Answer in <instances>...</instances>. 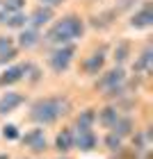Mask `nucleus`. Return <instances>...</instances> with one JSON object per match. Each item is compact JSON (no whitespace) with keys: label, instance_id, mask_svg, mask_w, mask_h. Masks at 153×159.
Returning <instances> with one entry per match:
<instances>
[{"label":"nucleus","instance_id":"1","mask_svg":"<svg viewBox=\"0 0 153 159\" xmlns=\"http://www.w3.org/2000/svg\"><path fill=\"white\" fill-rule=\"evenodd\" d=\"M82 32H85V20L76 14H69L48 30L46 41L53 43V46H69V43H73L76 39L82 37Z\"/></svg>","mask_w":153,"mask_h":159},{"label":"nucleus","instance_id":"2","mask_svg":"<svg viewBox=\"0 0 153 159\" xmlns=\"http://www.w3.org/2000/svg\"><path fill=\"white\" fill-rule=\"evenodd\" d=\"M71 109V102L67 98H41L32 105L30 118L39 125H53L57 118H62L64 114Z\"/></svg>","mask_w":153,"mask_h":159},{"label":"nucleus","instance_id":"3","mask_svg":"<svg viewBox=\"0 0 153 159\" xmlns=\"http://www.w3.org/2000/svg\"><path fill=\"white\" fill-rule=\"evenodd\" d=\"M123 82H126V73H123L121 66H116L112 70H107V73L96 82V86H98V89H103V91H107V96H110V98H114V96H121Z\"/></svg>","mask_w":153,"mask_h":159},{"label":"nucleus","instance_id":"4","mask_svg":"<svg viewBox=\"0 0 153 159\" xmlns=\"http://www.w3.org/2000/svg\"><path fill=\"white\" fill-rule=\"evenodd\" d=\"M73 57H76V46L73 43H69V46H57L53 52H50L48 64H50V68H53L55 73H62V70L69 68V64L73 61Z\"/></svg>","mask_w":153,"mask_h":159},{"label":"nucleus","instance_id":"5","mask_svg":"<svg viewBox=\"0 0 153 159\" xmlns=\"http://www.w3.org/2000/svg\"><path fill=\"white\" fill-rule=\"evenodd\" d=\"M96 146H98V136L94 129H80V127L73 129V148L87 152V150H94Z\"/></svg>","mask_w":153,"mask_h":159},{"label":"nucleus","instance_id":"6","mask_svg":"<svg viewBox=\"0 0 153 159\" xmlns=\"http://www.w3.org/2000/svg\"><path fill=\"white\" fill-rule=\"evenodd\" d=\"M21 141H23L30 150H34V152H43V150L48 148L46 132H43L41 127H34V129H30V132H25L23 136H21Z\"/></svg>","mask_w":153,"mask_h":159},{"label":"nucleus","instance_id":"7","mask_svg":"<svg viewBox=\"0 0 153 159\" xmlns=\"http://www.w3.org/2000/svg\"><path fill=\"white\" fill-rule=\"evenodd\" d=\"M30 70H32L30 64H16V66H9L2 75H0V86H9L14 82H21Z\"/></svg>","mask_w":153,"mask_h":159},{"label":"nucleus","instance_id":"8","mask_svg":"<svg viewBox=\"0 0 153 159\" xmlns=\"http://www.w3.org/2000/svg\"><path fill=\"white\" fill-rule=\"evenodd\" d=\"M50 20H53V9H50V7L39 5L37 9H34L30 16H27V25H25V27H32V30H41V27H43V25H48Z\"/></svg>","mask_w":153,"mask_h":159},{"label":"nucleus","instance_id":"9","mask_svg":"<svg viewBox=\"0 0 153 159\" xmlns=\"http://www.w3.org/2000/svg\"><path fill=\"white\" fill-rule=\"evenodd\" d=\"M0 25H7V27H23L27 25V16L23 11H9V9H0Z\"/></svg>","mask_w":153,"mask_h":159},{"label":"nucleus","instance_id":"10","mask_svg":"<svg viewBox=\"0 0 153 159\" xmlns=\"http://www.w3.org/2000/svg\"><path fill=\"white\" fill-rule=\"evenodd\" d=\"M130 25L135 27V30H146V27L153 25V11H151V5H144L140 11L133 14V18H130Z\"/></svg>","mask_w":153,"mask_h":159},{"label":"nucleus","instance_id":"11","mask_svg":"<svg viewBox=\"0 0 153 159\" xmlns=\"http://www.w3.org/2000/svg\"><path fill=\"white\" fill-rule=\"evenodd\" d=\"M21 105H23V96L16 93V91H7L5 96L0 98V116H2V114H12Z\"/></svg>","mask_w":153,"mask_h":159},{"label":"nucleus","instance_id":"12","mask_svg":"<svg viewBox=\"0 0 153 159\" xmlns=\"http://www.w3.org/2000/svg\"><path fill=\"white\" fill-rule=\"evenodd\" d=\"M103 64H105V52H103V50H98V52L89 55L82 61V68H85V73H89V75H98V70L103 68Z\"/></svg>","mask_w":153,"mask_h":159},{"label":"nucleus","instance_id":"13","mask_svg":"<svg viewBox=\"0 0 153 159\" xmlns=\"http://www.w3.org/2000/svg\"><path fill=\"white\" fill-rule=\"evenodd\" d=\"M39 41H41L39 30H32V27H23V30H21V34H18V46L25 48V50L34 48Z\"/></svg>","mask_w":153,"mask_h":159},{"label":"nucleus","instance_id":"14","mask_svg":"<svg viewBox=\"0 0 153 159\" xmlns=\"http://www.w3.org/2000/svg\"><path fill=\"white\" fill-rule=\"evenodd\" d=\"M55 148L60 150V152H69V150L73 148V129L71 127L62 129V132L57 134V139H55Z\"/></svg>","mask_w":153,"mask_h":159},{"label":"nucleus","instance_id":"15","mask_svg":"<svg viewBox=\"0 0 153 159\" xmlns=\"http://www.w3.org/2000/svg\"><path fill=\"white\" fill-rule=\"evenodd\" d=\"M112 134H116L119 139H123V136H128L130 132H133V118L130 116H119V120L112 125V129H110Z\"/></svg>","mask_w":153,"mask_h":159},{"label":"nucleus","instance_id":"16","mask_svg":"<svg viewBox=\"0 0 153 159\" xmlns=\"http://www.w3.org/2000/svg\"><path fill=\"white\" fill-rule=\"evenodd\" d=\"M119 116H121V114L116 111L114 107H105V109L101 111V114H98L96 118H98V123H101V125H103V127H107V129H112V125H114L116 120H119Z\"/></svg>","mask_w":153,"mask_h":159},{"label":"nucleus","instance_id":"17","mask_svg":"<svg viewBox=\"0 0 153 159\" xmlns=\"http://www.w3.org/2000/svg\"><path fill=\"white\" fill-rule=\"evenodd\" d=\"M151 55H153V50H151V46H146V48H144V52L140 55V59L133 64V68L137 70V73H146V70L151 68V59H153Z\"/></svg>","mask_w":153,"mask_h":159},{"label":"nucleus","instance_id":"18","mask_svg":"<svg viewBox=\"0 0 153 159\" xmlns=\"http://www.w3.org/2000/svg\"><path fill=\"white\" fill-rule=\"evenodd\" d=\"M94 123H96V111H94V109H85V111L78 116V123H76V125H78L80 129H91Z\"/></svg>","mask_w":153,"mask_h":159},{"label":"nucleus","instance_id":"19","mask_svg":"<svg viewBox=\"0 0 153 159\" xmlns=\"http://www.w3.org/2000/svg\"><path fill=\"white\" fill-rule=\"evenodd\" d=\"M7 55H16L14 39L12 37H0V57H7Z\"/></svg>","mask_w":153,"mask_h":159},{"label":"nucleus","instance_id":"20","mask_svg":"<svg viewBox=\"0 0 153 159\" xmlns=\"http://www.w3.org/2000/svg\"><path fill=\"white\" fill-rule=\"evenodd\" d=\"M126 57H128V43L121 41L119 46L114 48V61L116 64H123V61H126Z\"/></svg>","mask_w":153,"mask_h":159},{"label":"nucleus","instance_id":"21","mask_svg":"<svg viewBox=\"0 0 153 159\" xmlns=\"http://www.w3.org/2000/svg\"><path fill=\"white\" fill-rule=\"evenodd\" d=\"M2 136L7 141H16V139H21V132H18L16 125H5L2 127Z\"/></svg>","mask_w":153,"mask_h":159},{"label":"nucleus","instance_id":"22","mask_svg":"<svg viewBox=\"0 0 153 159\" xmlns=\"http://www.w3.org/2000/svg\"><path fill=\"white\" fill-rule=\"evenodd\" d=\"M121 143H123V139H119V136L112 134V132L105 136V146H107V150H119V148H121Z\"/></svg>","mask_w":153,"mask_h":159},{"label":"nucleus","instance_id":"23","mask_svg":"<svg viewBox=\"0 0 153 159\" xmlns=\"http://www.w3.org/2000/svg\"><path fill=\"white\" fill-rule=\"evenodd\" d=\"M2 7H5V9H9V11H21L25 7V0H5Z\"/></svg>","mask_w":153,"mask_h":159},{"label":"nucleus","instance_id":"24","mask_svg":"<svg viewBox=\"0 0 153 159\" xmlns=\"http://www.w3.org/2000/svg\"><path fill=\"white\" fill-rule=\"evenodd\" d=\"M39 2H41L43 7H50V9H53V7H57V5H62L64 0H39Z\"/></svg>","mask_w":153,"mask_h":159},{"label":"nucleus","instance_id":"25","mask_svg":"<svg viewBox=\"0 0 153 159\" xmlns=\"http://www.w3.org/2000/svg\"><path fill=\"white\" fill-rule=\"evenodd\" d=\"M0 159H9V155H0Z\"/></svg>","mask_w":153,"mask_h":159},{"label":"nucleus","instance_id":"26","mask_svg":"<svg viewBox=\"0 0 153 159\" xmlns=\"http://www.w3.org/2000/svg\"><path fill=\"white\" fill-rule=\"evenodd\" d=\"M60 159H67V157H60Z\"/></svg>","mask_w":153,"mask_h":159}]
</instances>
